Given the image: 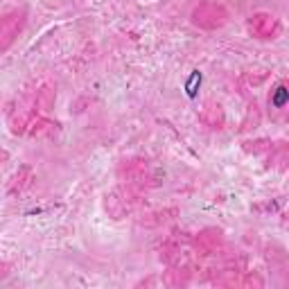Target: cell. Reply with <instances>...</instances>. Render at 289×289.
Returning <instances> with one entry per match:
<instances>
[{
    "label": "cell",
    "mask_w": 289,
    "mask_h": 289,
    "mask_svg": "<svg viewBox=\"0 0 289 289\" xmlns=\"http://www.w3.org/2000/svg\"><path fill=\"white\" fill-rule=\"evenodd\" d=\"M201 80H203V75L199 70H194L190 75V80H188V84H186V93H188V97L190 99L197 97V91H199V86H201Z\"/></svg>",
    "instance_id": "1"
},
{
    "label": "cell",
    "mask_w": 289,
    "mask_h": 289,
    "mask_svg": "<svg viewBox=\"0 0 289 289\" xmlns=\"http://www.w3.org/2000/svg\"><path fill=\"white\" fill-rule=\"evenodd\" d=\"M289 102V88H285V86H278L276 88V93H273V97H271V104L273 107H285V104Z\"/></svg>",
    "instance_id": "2"
}]
</instances>
